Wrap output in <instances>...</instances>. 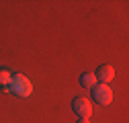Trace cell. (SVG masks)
<instances>
[{"label":"cell","instance_id":"obj_1","mask_svg":"<svg viewBox=\"0 0 129 123\" xmlns=\"http://www.w3.org/2000/svg\"><path fill=\"white\" fill-rule=\"evenodd\" d=\"M8 88H10V92H14V95H19L23 99L33 95V82L25 74H12V80H10Z\"/></svg>","mask_w":129,"mask_h":123},{"label":"cell","instance_id":"obj_2","mask_svg":"<svg viewBox=\"0 0 129 123\" xmlns=\"http://www.w3.org/2000/svg\"><path fill=\"white\" fill-rule=\"evenodd\" d=\"M72 109H74V113H76L80 119H90V117H92V105H90V101L84 99V97H76V99L72 101Z\"/></svg>","mask_w":129,"mask_h":123},{"label":"cell","instance_id":"obj_3","mask_svg":"<svg viewBox=\"0 0 129 123\" xmlns=\"http://www.w3.org/2000/svg\"><path fill=\"white\" fill-rule=\"evenodd\" d=\"M92 99L101 105H111L113 103V88L107 84H96L92 88Z\"/></svg>","mask_w":129,"mask_h":123},{"label":"cell","instance_id":"obj_4","mask_svg":"<svg viewBox=\"0 0 129 123\" xmlns=\"http://www.w3.org/2000/svg\"><path fill=\"white\" fill-rule=\"evenodd\" d=\"M94 76H96V80H101V84H109L113 78H115V68L105 64V66H101L99 70H96Z\"/></svg>","mask_w":129,"mask_h":123},{"label":"cell","instance_id":"obj_5","mask_svg":"<svg viewBox=\"0 0 129 123\" xmlns=\"http://www.w3.org/2000/svg\"><path fill=\"white\" fill-rule=\"evenodd\" d=\"M80 84H82L84 88H94L96 84H99V80H96V76L92 72H84L82 76H80Z\"/></svg>","mask_w":129,"mask_h":123},{"label":"cell","instance_id":"obj_6","mask_svg":"<svg viewBox=\"0 0 129 123\" xmlns=\"http://www.w3.org/2000/svg\"><path fill=\"white\" fill-rule=\"evenodd\" d=\"M10 80H12L10 70H8V68H0V86H2V88H6V86L10 84Z\"/></svg>","mask_w":129,"mask_h":123},{"label":"cell","instance_id":"obj_7","mask_svg":"<svg viewBox=\"0 0 129 123\" xmlns=\"http://www.w3.org/2000/svg\"><path fill=\"white\" fill-rule=\"evenodd\" d=\"M78 123H90V119H78Z\"/></svg>","mask_w":129,"mask_h":123}]
</instances>
